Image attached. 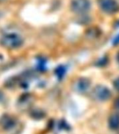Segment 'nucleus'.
I'll list each match as a JSON object with an SVG mask.
<instances>
[{
    "label": "nucleus",
    "instance_id": "f257e3e1",
    "mask_svg": "<svg viewBox=\"0 0 119 134\" xmlns=\"http://www.w3.org/2000/svg\"><path fill=\"white\" fill-rule=\"evenodd\" d=\"M0 43L7 49H17L20 48L24 43L23 38L15 32H8L3 34L0 38Z\"/></svg>",
    "mask_w": 119,
    "mask_h": 134
},
{
    "label": "nucleus",
    "instance_id": "f03ea898",
    "mask_svg": "<svg viewBox=\"0 0 119 134\" xmlns=\"http://www.w3.org/2000/svg\"><path fill=\"white\" fill-rule=\"evenodd\" d=\"M90 2L89 0H72L71 9L77 14H84L88 12L90 8Z\"/></svg>",
    "mask_w": 119,
    "mask_h": 134
},
{
    "label": "nucleus",
    "instance_id": "7ed1b4c3",
    "mask_svg": "<svg viewBox=\"0 0 119 134\" xmlns=\"http://www.w3.org/2000/svg\"><path fill=\"white\" fill-rule=\"evenodd\" d=\"M98 4L101 9L107 13L112 14L119 10V5L116 0H99Z\"/></svg>",
    "mask_w": 119,
    "mask_h": 134
},
{
    "label": "nucleus",
    "instance_id": "20e7f679",
    "mask_svg": "<svg viewBox=\"0 0 119 134\" xmlns=\"http://www.w3.org/2000/svg\"><path fill=\"white\" fill-rule=\"evenodd\" d=\"M93 96L99 100H106L111 97V92L107 87L103 85L96 86L93 90Z\"/></svg>",
    "mask_w": 119,
    "mask_h": 134
},
{
    "label": "nucleus",
    "instance_id": "39448f33",
    "mask_svg": "<svg viewBox=\"0 0 119 134\" xmlns=\"http://www.w3.org/2000/svg\"><path fill=\"white\" fill-rule=\"evenodd\" d=\"M90 86V80L87 79V78H85V77H81V78H79L77 81L76 82L74 87H75V90L78 92L84 93V92H86L89 89Z\"/></svg>",
    "mask_w": 119,
    "mask_h": 134
},
{
    "label": "nucleus",
    "instance_id": "423d86ee",
    "mask_svg": "<svg viewBox=\"0 0 119 134\" xmlns=\"http://www.w3.org/2000/svg\"><path fill=\"white\" fill-rule=\"evenodd\" d=\"M15 124H16L15 120L8 115H5L2 117L1 119V125L4 129L11 130L13 128L15 127Z\"/></svg>",
    "mask_w": 119,
    "mask_h": 134
},
{
    "label": "nucleus",
    "instance_id": "0eeeda50",
    "mask_svg": "<svg viewBox=\"0 0 119 134\" xmlns=\"http://www.w3.org/2000/svg\"><path fill=\"white\" fill-rule=\"evenodd\" d=\"M109 127L113 130L119 129V115L113 114L109 117Z\"/></svg>",
    "mask_w": 119,
    "mask_h": 134
},
{
    "label": "nucleus",
    "instance_id": "6e6552de",
    "mask_svg": "<svg viewBox=\"0 0 119 134\" xmlns=\"http://www.w3.org/2000/svg\"><path fill=\"white\" fill-rule=\"evenodd\" d=\"M66 73V69L63 66H60L55 69V75L58 79H62Z\"/></svg>",
    "mask_w": 119,
    "mask_h": 134
},
{
    "label": "nucleus",
    "instance_id": "1a4fd4ad",
    "mask_svg": "<svg viewBox=\"0 0 119 134\" xmlns=\"http://www.w3.org/2000/svg\"><path fill=\"white\" fill-rule=\"evenodd\" d=\"M113 45H118V44H119V34L118 35H116V36H115V38H113Z\"/></svg>",
    "mask_w": 119,
    "mask_h": 134
},
{
    "label": "nucleus",
    "instance_id": "9d476101",
    "mask_svg": "<svg viewBox=\"0 0 119 134\" xmlns=\"http://www.w3.org/2000/svg\"><path fill=\"white\" fill-rule=\"evenodd\" d=\"M113 85H114V87L119 92V77L114 81V84Z\"/></svg>",
    "mask_w": 119,
    "mask_h": 134
},
{
    "label": "nucleus",
    "instance_id": "9b49d317",
    "mask_svg": "<svg viewBox=\"0 0 119 134\" xmlns=\"http://www.w3.org/2000/svg\"><path fill=\"white\" fill-rule=\"evenodd\" d=\"M115 106H116V108L118 109V110H119V98H117V99L116 100Z\"/></svg>",
    "mask_w": 119,
    "mask_h": 134
},
{
    "label": "nucleus",
    "instance_id": "f8f14e48",
    "mask_svg": "<svg viewBox=\"0 0 119 134\" xmlns=\"http://www.w3.org/2000/svg\"><path fill=\"white\" fill-rule=\"evenodd\" d=\"M6 1H7V0H0V3H2V2H6Z\"/></svg>",
    "mask_w": 119,
    "mask_h": 134
},
{
    "label": "nucleus",
    "instance_id": "ddd939ff",
    "mask_svg": "<svg viewBox=\"0 0 119 134\" xmlns=\"http://www.w3.org/2000/svg\"><path fill=\"white\" fill-rule=\"evenodd\" d=\"M117 59H118V62H119V52H118V55H117Z\"/></svg>",
    "mask_w": 119,
    "mask_h": 134
},
{
    "label": "nucleus",
    "instance_id": "4468645a",
    "mask_svg": "<svg viewBox=\"0 0 119 134\" xmlns=\"http://www.w3.org/2000/svg\"><path fill=\"white\" fill-rule=\"evenodd\" d=\"M117 25V26H119V22H118L117 25Z\"/></svg>",
    "mask_w": 119,
    "mask_h": 134
}]
</instances>
